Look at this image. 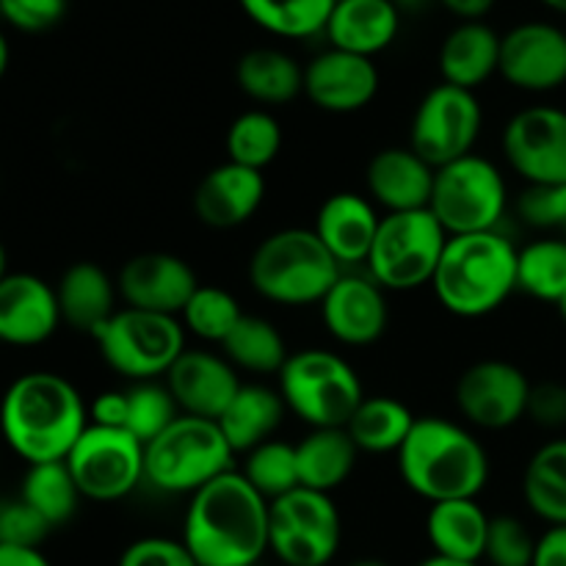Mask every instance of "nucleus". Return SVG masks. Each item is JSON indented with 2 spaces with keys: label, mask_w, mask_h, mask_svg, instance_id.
<instances>
[{
  "label": "nucleus",
  "mask_w": 566,
  "mask_h": 566,
  "mask_svg": "<svg viewBox=\"0 0 566 566\" xmlns=\"http://www.w3.org/2000/svg\"><path fill=\"white\" fill-rule=\"evenodd\" d=\"M269 534L271 503L235 470L193 492L182 523L199 566H254L269 551Z\"/></svg>",
  "instance_id": "nucleus-1"
},
{
  "label": "nucleus",
  "mask_w": 566,
  "mask_h": 566,
  "mask_svg": "<svg viewBox=\"0 0 566 566\" xmlns=\"http://www.w3.org/2000/svg\"><path fill=\"white\" fill-rule=\"evenodd\" d=\"M88 426V407L70 379L31 370L0 401V434L28 464L64 462Z\"/></svg>",
  "instance_id": "nucleus-2"
},
{
  "label": "nucleus",
  "mask_w": 566,
  "mask_h": 566,
  "mask_svg": "<svg viewBox=\"0 0 566 566\" xmlns=\"http://www.w3.org/2000/svg\"><path fill=\"white\" fill-rule=\"evenodd\" d=\"M398 470L429 503L475 501L490 481V453L453 420L418 418L398 451Z\"/></svg>",
  "instance_id": "nucleus-3"
},
{
  "label": "nucleus",
  "mask_w": 566,
  "mask_h": 566,
  "mask_svg": "<svg viewBox=\"0 0 566 566\" xmlns=\"http://www.w3.org/2000/svg\"><path fill=\"white\" fill-rule=\"evenodd\" d=\"M520 249L503 232L451 235L431 280L442 307L459 318H484L517 291Z\"/></svg>",
  "instance_id": "nucleus-4"
},
{
  "label": "nucleus",
  "mask_w": 566,
  "mask_h": 566,
  "mask_svg": "<svg viewBox=\"0 0 566 566\" xmlns=\"http://www.w3.org/2000/svg\"><path fill=\"white\" fill-rule=\"evenodd\" d=\"M343 274L313 230L291 227L265 238L249 260V282L265 302L285 307L321 304Z\"/></svg>",
  "instance_id": "nucleus-5"
},
{
  "label": "nucleus",
  "mask_w": 566,
  "mask_h": 566,
  "mask_svg": "<svg viewBox=\"0 0 566 566\" xmlns=\"http://www.w3.org/2000/svg\"><path fill=\"white\" fill-rule=\"evenodd\" d=\"M235 451L216 420L180 415L160 437L144 446V481L169 495H193L230 473Z\"/></svg>",
  "instance_id": "nucleus-6"
},
{
  "label": "nucleus",
  "mask_w": 566,
  "mask_h": 566,
  "mask_svg": "<svg viewBox=\"0 0 566 566\" xmlns=\"http://www.w3.org/2000/svg\"><path fill=\"white\" fill-rule=\"evenodd\" d=\"M280 396L287 412L313 429H346L365 392L346 359L326 348H304L282 365Z\"/></svg>",
  "instance_id": "nucleus-7"
},
{
  "label": "nucleus",
  "mask_w": 566,
  "mask_h": 566,
  "mask_svg": "<svg viewBox=\"0 0 566 566\" xmlns=\"http://www.w3.org/2000/svg\"><path fill=\"white\" fill-rule=\"evenodd\" d=\"M92 337L105 365L133 385L166 379L186 352V329L175 315L136 307L116 310Z\"/></svg>",
  "instance_id": "nucleus-8"
},
{
  "label": "nucleus",
  "mask_w": 566,
  "mask_h": 566,
  "mask_svg": "<svg viewBox=\"0 0 566 566\" xmlns=\"http://www.w3.org/2000/svg\"><path fill=\"white\" fill-rule=\"evenodd\" d=\"M506 208V177L490 158L470 153L437 169L429 210L448 235L497 230Z\"/></svg>",
  "instance_id": "nucleus-9"
},
{
  "label": "nucleus",
  "mask_w": 566,
  "mask_h": 566,
  "mask_svg": "<svg viewBox=\"0 0 566 566\" xmlns=\"http://www.w3.org/2000/svg\"><path fill=\"white\" fill-rule=\"evenodd\" d=\"M448 232L429 208L409 213L381 216L374 249L368 254V271L385 291L407 293L431 285L446 252Z\"/></svg>",
  "instance_id": "nucleus-10"
},
{
  "label": "nucleus",
  "mask_w": 566,
  "mask_h": 566,
  "mask_svg": "<svg viewBox=\"0 0 566 566\" xmlns=\"http://www.w3.org/2000/svg\"><path fill=\"white\" fill-rule=\"evenodd\" d=\"M64 462L83 497L122 501L144 481V442L125 429L88 423Z\"/></svg>",
  "instance_id": "nucleus-11"
},
{
  "label": "nucleus",
  "mask_w": 566,
  "mask_h": 566,
  "mask_svg": "<svg viewBox=\"0 0 566 566\" xmlns=\"http://www.w3.org/2000/svg\"><path fill=\"white\" fill-rule=\"evenodd\" d=\"M484 111L475 92L440 83L429 88L412 116L409 147L434 169L473 153L479 142Z\"/></svg>",
  "instance_id": "nucleus-12"
},
{
  "label": "nucleus",
  "mask_w": 566,
  "mask_h": 566,
  "mask_svg": "<svg viewBox=\"0 0 566 566\" xmlns=\"http://www.w3.org/2000/svg\"><path fill=\"white\" fill-rule=\"evenodd\" d=\"M503 155L528 186L566 182V111L531 105L503 130Z\"/></svg>",
  "instance_id": "nucleus-13"
},
{
  "label": "nucleus",
  "mask_w": 566,
  "mask_h": 566,
  "mask_svg": "<svg viewBox=\"0 0 566 566\" xmlns=\"http://www.w3.org/2000/svg\"><path fill=\"white\" fill-rule=\"evenodd\" d=\"M531 387L534 385L517 365L503 359H481L459 376L457 407L468 423L486 431H501L525 418Z\"/></svg>",
  "instance_id": "nucleus-14"
},
{
  "label": "nucleus",
  "mask_w": 566,
  "mask_h": 566,
  "mask_svg": "<svg viewBox=\"0 0 566 566\" xmlns=\"http://www.w3.org/2000/svg\"><path fill=\"white\" fill-rule=\"evenodd\" d=\"M501 72L520 92H553L566 83V31L551 22H520L501 39Z\"/></svg>",
  "instance_id": "nucleus-15"
},
{
  "label": "nucleus",
  "mask_w": 566,
  "mask_h": 566,
  "mask_svg": "<svg viewBox=\"0 0 566 566\" xmlns=\"http://www.w3.org/2000/svg\"><path fill=\"white\" fill-rule=\"evenodd\" d=\"M116 287L127 307L177 318L199 287V280L191 265L177 254L144 252L122 265Z\"/></svg>",
  "instance_id": "nucleus-16"
},
{
  "label": "nucleus",
  "mask_w": 566,
  "mask_h": 566,
  "mask_svg": "<svg viewBox=\"0 0 566 566\" xmlns=\"http://www.w3.org/2000/svg\"><path fill=\"white\" fill-rule=\"evenodd\" d=\"M304 94L326 114H354L379 94V70L374 59L329 48L304 66Z\"/></svg>",
  "instance_id": "nucleus-17"
},
{
  "label": "nucleus",
  "mask_w": 566,
  "mask_h": 566,
  "mask_svg": "<svg viewBox=\"0 0 566 566\" xmlns=\"http://www.w3.org/2000/svg\"><path fill=\"white\" fill-rule=\"evenodd\" d=\"M321 318L343 346H370L385 335L390 321L385 287L376 285L370 274H340L321 302Z\"/></svg>",
  "instance_id": "nucleus-18"
},
{
  "label": "nucleus",
  "mask_w": 566,
  "mask_h": 566,
  "mask_svg": "<svg viewBox=\"0 0 566 566\" xmlns=\"http://www.w3.org/2000/svg\"><path fill=\"white\" fill-rule=\"evenodd\" d=\"M166 387L182 415L219 420L241 390V379H238V368L227 357L186 348L166 374Z\"/></svg>",
  "instance_id": "nucleus-19"
},
{
  "label": "nucleus",
  "mask_w": 566,
  "mask_h": 566,
  "mask_svg": "<svg viewBox=\"0 0 566 566\" xmlns=\"http://www.w3.org/2000/svg\"><path fill=\"white\" fill-rule=\"evenodd\" d=\"M61 324L55 287L33 274H9L0 282V343L39 346Z\"/></svg>",
  "instance_id": "nucleus-20"
},
{
  "label": "nucleus",
  "mask_w": 566,
  "mask_h": 566,
  "mask_svg": "<svg viewBox=\"0 0 566 566\" xmlns=\"http://www.w3.org/2000/svg\"><path fill=\"white\" fill-rule=\"evenodd\" d=\"M265 199L263 171L247 169L232 160L216 166L193 191V213L205 227L232 230L252 219Z\"/></svg>",
  "instance_id": "nucleus-21"
},
{
  "label": "nucleus",
  "mask_w": 566,
  "mask_h": 566,
  "mask_svg": "<svg viewBox=\"0 0 566 566\" xmlns=\"http://www.w3.org/2000/svg\"><path fill=\"white\" fill-rule=\"evenodd\" d=\"M437 169L412 147H387L370 158L365 186L374 205L387 213L426 210L434 191Z\"/></svg>",
  "instance_id": "nucleus-22"
},
{
  "label": "nucleus",
  "mask_w": 566,
  "mask_h": 566,
  "mask_svg": "<svg viewBox=\"0 0 566 566\" xmlns=\"http://www.w3.org/2000/svg\"><path fill=\"white\" fill-rule=\"evenodd\" d=\"M379 224L381 216L376 213V205L370 202V197L340 191L332 193L321 205L313 232L337 263L357 265L368 263Z\"/></svg>",
  "instance_id": "nucleus-23"
},
{
  "label": "nucleus",
  "mask_w": 566,
  "mask_h": 566,
  "mask_svg": "<svg viewBox=\"0 0 566 566\" xmlns=\"http://www.w3.org/2000/svg\"><path fill=\"white\" fill-rule=\"evenodd\" d=\"M401 31V9L396 0H337L326 22L332 48L374 59L390 48Z\"/></svg>",
  "instance_id": "nucleus-24"
},
{
  "label": "nucleus",
  "mask_w": 566,
  "mask_h": 566,
  "mask_svg": "<svg viewBox=\"0 0 566 566\" xmlns=\"http://www.w3.org/2000/svg\"><path fill=\"white\" fill-rule=\"evenodd\" d=\"M501 33L484 20L459 22L440 44L437 66L442 83L475 92L501 70Z\"/></svg>",
  "instance_id": "nucleus-25"
},
{
  "label": "nucleus",
  "mask_w": 566,
  "mask_h": 566,
  "mask_svg": "<svg viewBox=\"0 0 566 566\" xmlns=\"http://www.w3.org/2000/svg\"><path fill=\"white\" fill-rule=\"evenodd\" d=\"M116 282L97 263L70 265L55 285L61 321L77 332L94 335L116 313Z\"/></svg>",
  "instance_id": "nucleus-26"
},
{
  "label": "nucleus",
  "mask_w": 566,
  "mask_h": 566,
  "mask_svg": "<svg viewBox=\"0 0 566 566\" xmlns=\"http://www.w3.org/2000/svg\"><path fill=\"white\" fill-rule=\"evenodd\" d=\"M492 517L479 501L431 503L426 517V536L437 556L479 564L486 553Z\"/></svg>",
  "instance_id": "nucleus-27"
},
{
  "label": "nucleus",
  "mask_w": 566,
  "mask_h": 566,
  "mask_svg": "<svg viewBox=\"0 0 566 566\" xmlns=\"http://www.w3.org/2000/svg\"><path fill=\"white\" fill-rule=\"evenodd\" d=\"M285 412L287 407L276 390L263 385H241L238 396L216 423L224 431L232 451L249 453L274 437Z\"/></svg>",
  "instance_id": "nucleus-28"
},
{
  "label": "nucleus",
  "mask_w": 566,
  "mask_h": 566,
  "mask_svg": "<svg viewBox=\"0 0 566 566\" xmlns=\"http://www.w3.org/2000/svg\"><path fill=\"white\" fill-rule=\"evenodd\" d=\"M235 81L260 105H285L304 94V66L280 48H252L238 59Z\"/></svg>",
  "instance_id": "nucleus-29"
},
{
  "label": "nucleus",
  "mask_w": 566,
  "mask_h": 566,
  "mask_svg": "<svg viewBox=\"0 0 566 566\" xmlns=\"http://www.w3.org/2000/svg\"><path fill=\"white\" fill-rule=\"evenodd\" d=\"M359 448L346 429H313L296 446L298 479L302 486L332 492L348 481L357 468Z\"/></svg>",
  "instance_id": "nucleus-30"
},
{
  "label": "nucleus",
  "mask_w": 566,
  "mask_h": 566,
  "mask_svg": "<svg viewBox=\"0 0 566 566\" xmlns=\"http://www.w3.org/2000/svg\"><path fill=\"white\" fill-rule=\"evenodd\" d=\"M415 420L418 418L398 398L365 396L346 423V431L363 453H398Z\"/></svg>",
  "instance_id": "nucleus-31"
},
{
  "label": "nucleus",
  "mask_w": 566,
  "mask_h": 566,
  "mask_svg": "<svg viewBox=\"0 0 566 566\" xmlns=\"http://www.w3.org/2000/svg\"><path fill=\"white\" fill-rule=\"evenodd\" d=\"M531 512L547 525H566V440H553L531 457L523 479Z\"/></svg>",
  "instance_id": "nucleus-32"
},
{
  "label": "nucleus",
  "mask_w": 566,
  "mask_h": 566,
  "mask_svg": "<svg viewBox=\"0 0 566 566\" xmlns=\"http://www.w3.org/2000/svg\"><path fill=\"white\" fill-rule=\"evenodd\" d=\"M258 28L280 39H310L326 31L337 0H238Z\"/></svg>",
  "instance_id": "nucleus-33"
},
{
  "label": "nucleus",
  "mask_w": 566,
  "mask_h": 566,
  "mask_svg": "<svg viewBox=\"0 0 566 566\" xmlns=\"http://www.w3.org/2000/svg\"><path fill=\"white\" fill-rule=\"evenodd\" d=\"M221 348L235 368L263 376H280L282 365L291 357L280 329L271 321L258 318V315H243L235 329L230 332V337L221 343Z\"/></svg>",
  "instance_id": "nucleus-34"
},
{
  "label": "nucleus",
  "mask_w": 566,
  "mask_h": 566,
  "mask_svg": "<svg viewBox=\"0 0 566 566\" xmlns=\"http://www.w3.org/2000/svg\"><path fill=\"white\" fill-rule=\"evenodd\" d=\"M20 497L31 509H36L53 528L70 523L81 503V490L72 479L66 462H44L28 464V473L22 479Z\"/></svg>",
  "instance_id": "nucleus-35"
},
{
  "label": "nucleus",
  "mask_w": 566,
  "mask_h": 566,
  "mask_svg": "<svg viewBox=\"0 0 566 566\" xmlns=\"http://www.w3.org/2000/svg\"><path fill=\"white\" fill-rule=\"evenodd\" d=\"M517 291L558 304L566 293V241L542 238L520 249Z\"/></svg>",
  "instance_id": "nucleus-36"
},
{
  "label": "nucleus",
  "mask_w": 566,
  "mask_h": 566,
  "mask_svg": "<svg viewBox=\"0 0 566 566\" xmlns=\"http://www.w3.org/2000/svg\"><path fill=\"white\" fill-rule=\"evenodd\" d=\"M282 149V125L269 111H247L227 130V160L263 171Z\"/></svg>",
  "instance_id": "nucleus-37"
},
{
  "label": "nucleus",
  "mask_w": 566,
  "mask_h": 566,
  "mask_svg": "<svg viewBox=\"0 0 566 566\" xmlns=\"http://www.w3.org/2000/svg\"><path fill=\"white\" fill-rule=\"evenodd\" d=\"M241 473L269 503L302 486L296 446H287L282 440H269L249 451Z\"/></svg>",
  "instance_id": "nucleus-38"
},
{
  "label": "nucleus",
  "mask_w": 566,
  "mask_h": 566,
  "mask_svg": "<svg viewBox=\"0 0 566 566\" xmlns=\"http://www.w3.org/2000/svg\"><path fill=\"white\" fill-rule=\"evenodd\" d=\"M243 315L247 313L241 310V304L224 287L199 285L193 296L188 298L186 307H182L180 318L182 326L197 337H202V340L224 343Z\"/></svg>",
  "instance_id": "nucleus-39"
},
{
  "label": "nucleus",
  "mask_w": 566,
  "mask_h": 566,
  "mask_svg": "<svg viewBox=\"0 0 566 566\" xmlns=\"http://www.w3.org/2000/svg\"><path fill=\"white\" fill-rule=\"evenodd\" d=\"M175 396L160 381H136L127 390V423L125 431H130L138 442L149 446L155 437L164 434L177 418H180Z\"/></svg>",
  "instance_id": "nucleus-40"
},
{
  "label": "nucleus",
  "mask_w": 566,
  "mask_h": 566,
  "mask_svg": "<svg viewBox=\"0 0 566 566\" xmlns=\"http://www.w3.org/2000/svg\"><path fill=\"white\" fill-rule=\"evenodd\" d=\"M340 534L304 531L271 514L269 551L285 566H326L337 556Z\"/></svg>",
  "instance_id": "nucleus-41"
},
{
  "label": "nucleus",
  "mask_w": 566,
  "mask_h": 566,
  "mask_svg": "<svg viewBox=\"0 0 566 566\" xmlns=\"http://www.w3.org/2000/svg\"><path fill=\"white\" fill-rule=\"evenodd\" d=\"M271 514L276 520L296 525L304 531H321V534H340V512L329 492L296 486L287 495L271 501Z\"/></svg>",
  "instance_id": "nucleus-42"
},
{
  "label": "nucleus",
  "mask_w": 566,
  "mask_h": 566,
  "mask_svg": "<svg viewBox=\"0 0 566 566\" xmlns=\"http://www.w3.org/2000/svg\"><path fill=\"white\" fill-rule=\"evenodd\" d=\"M536 539L517 517H492L484 558L492 566H531Z\"/></svg>",
  "instance_id": "nucleus-43"
},
{
  "label": "nucleus",
  "mask_w": 566,
  "mask_h": 566,
  "mask_svg": "<svg viewBox=\"0 0 566 566\" xmlns=\"http://www.w3.org/2000/svg\"><path fill=\"white\" fill-rule=\"evenodd\" d=\"M517 216L534 230L566 232V182L525 188L517 197Z\"/></svg>",
  "instance_id": "nucleus-44"
},
{
  "label": "nucleus",
  "mask_w": 566,
  "mask_h": 566,
  "mask_svg": "<svg viewBox=\"0 0 566 566\" xmlns=\"http://www.w3.org/2000/svg\"><path fill=\"white\" fill-rule=\"evenodd\" d=\"M50 531H53V525L36 509L28 506L22 497L0 506V545L39 551Z\"/></svg>",
  "instance_id": "nucleus-45"
},
{
  "label": "nucleus",
  "mask_w": 566,
  "mask_h": 566,
  "mask_svg": "<svg viewBox=\"0 0 566 566\" xmlns=\"http://www.w3.org/2000/svg\"><path fill=\"white\" fill-rule=\"evenodd\" d=\"M66 14V0H0V17L22 33H44Z\"/></svg>",
  "instance_id": "nucleus-46"
},
{
  "label": "nucleus",
  "mask_w": 566,
  "mask_h": 566,
  "mask_svg": "<svg viewBox=\"0 0 566 566\" xmlns=\"http://www.w3.org/2000/svg\"><path fill=\"white\" fill-rule=\"evenodd\" d=\"M119 566H199L193 562L186 542L166 539V536H147L125 547Z\"/></svg>",
  "instance_id": "nucleus-47"
},
{
  "label": "nucleus",
  "mask_w": 566,
  "mask_h": 566,
  "mask_svg": "<svg viewBox=\"0 0 566 566\" xmlns=\"http://www.w3.org/2000/svg\"><path fill=\"white\" fill-rule=\"evenodd\" d=\"M525 418L534 420L536 426H545V429H562V426H566V385L542 381V385L531 387Z\"/></svg>",
  "instance_id": "nucleus-48"
},
{
  "label": "nucleus",
  "mask_w": 566,
  "mask_h": 566,
  "mask_svg": "<svg viewBox=\"0 0 566 566\" xmlns=\"http://www.w3.org/2000/svg\"><path fill=\"white\" fill-rule=\"evenodd\" d=\"M88 423L105 426V429H125L127 390L99 392V396L88 403Z\"/></svg>",
  "instance_id": "nucleus-49"
},
{
  "label": "nucleus",
  "mask_w": 566,
  "mask_h": 566,
  "mask_svg": "<svg viewBox=\"0 0 566 566\" xmlns=\"http://www.w3.org/2000/svg\"><path fill=\"white\" fill-rule=\"evenodd\" d=\"M531 566H566V525H551L536 539L534 564Z\"/></svg>",
  "instance_id": "nucleus-50"
},
{
  "label": "nucleus",
  "mask_w": 566,
  "mask_h": 566,
  "mask_svg": "<svg viewBox=\"0 0 566 566\" xmlns=\"http://www.w3.org/2000/svg\"><path fill=\"white\" fill-rule=\"evenodd\" d=\"M440 3L462 22H475L490 14L495 0H440Z\"/></svg>",
  "instance_id": "nucleus-51"
},
{
  "label": "nucleus",
  "mask_w": 566,
  "mask_h": 566,
  "mask_svg": "<svg viewBox=\"0 0 566 566\" xmlns=\"http://www.w3.org/2000/svg\"><path fill=\"white\" fill-rule=\"evenodd\" d=\"M0 566H50V562L42 556V551L0 545Z\"/></svg>",
  "instance_id": "nucleus-52"
},
{
  "label": "nucleus",
  "mask_w": 566,
  "mask_h": 566,
  "mask_svg": "<svg viewBox=\"0 0 566 566\" xmlns=\"http://www.w3.org/2000/svg\"><path fill=\"white\" fill-rule=\"evenodd\" d=\"M420 566H479V564H470V562H457V558H446V556H431V558H426L423 564Z\"/></svg>",
  "instance_id": "nucleus-53"
},
{
  "label": "nucleus",
  "mask_w": 566,
  "mask_h": 566,
  "mask_svg": "<svg viewBox=\"0 0 566 566\" xmlns=\"http://www.w3.org/2000/svg\"><path fill=\"white\" fill-rule=\"evenodd\" d=\"M6 70H9V42H6L3 31H0V81H3Z\"/></svg>",
  "instance_id": "nucleus-54"
},
{
  "label": "nucleus",
  "mask_w": 566,
  "mask_h": 566,
  "mask_svg": "<svg viewBox=\"0 0 566 566\" xmlns=\"http://www.w3.org/2000/svg\"><path fill=\"white\" fill-rule=\"evenodd\" d=\"M398 9H423V6H429L431 0H396Z\"/></svg>",
  "instance_id": "nucleus-55"
},
{
  "label": "nucleus",
  "mask_w": 566,
  "mask_h": 566,
  "mask_svg": "<svg viewBox=\"0 0 566 566\" xmlns=\"http://www.w3.org/2000/svg\"><path fill=\"white\" fill-rule=\"evenodd\" d=\"M6 276H9V258H6V249L3 243H0V282H3Z\"/></svg>",
  "instance_id": "nucleus-56"
},
{
  "label": "nucleus",
  "mask_w": 566,
  "mask_h": 566,
  "mask_svg": "<svg viewBox=\"0 0 566 566\" xmlns=\"http://www.w3.org/2000/svg\"><path fill=\"white\" fill-rule=\"evenodd\" d=\"M542 3H545L547 9L558 11V14H566V0H542Z\"/></svg>",
  "instance_id": "nucleus-57"
},
{
  "label": "nucleus",
  "mask_w": 566,
  "mask_h": 566,
  "mask_svg": "<svg viewBox=\"0 0 566 566\" xmlns=\"http://www.w3.org/2000/svg\"><path fill=\"white\" fill-rule=\"evenodd\" d=\"M352 566H387V564L385 562H374V558H365V562H357Z\"/></svg>",
  "instance_id": "nucleus-58"
},
{
  "label": "nucleus",
  "mask_w": 566,
  "mask_h": 566,
  "mask_svg": "<svg viewBox=\"0 0 566 566\" xmlns=\"http://www.w3.org/2000/svg\"><path fill=\"white\" fill-rule=\"evenodd\" d=\"M556 307H558V313H562V318H564V324H566V293L562 296V302L556 304Z\"/></svg>",
  "instance_id": "nucleus-59"
}]
</instances>
